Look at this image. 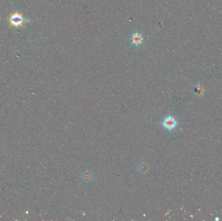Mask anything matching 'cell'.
<instances>
[{
    "mask_svg": "<svg viewBox=\"0 0 222 221\" xmlns=\"http://www.w3.org/2000/svg\"><path fill=\"white\" fill-rule=\"evenodd\" d=\"M194 93L198 95V96H203V94H204V89H203V88L202 86H198V87L195 88V89L194 90Z\"/></svg>",
    "mask_w": 222,
    "mask_h": 221,
    "instance_id": "4",
    "label": "cell"
},
{
    "mask_svg": "<svg viewBox=\"0 0 222 221\" xmlns=\"http://www.w3.org/2000/svg\"><path fill=\"white\" fill-rule=\"evenodd\" d=\"M177 124H178V122L176 120L174 117H173L172 116H168L164 119V120L162 121V124L166 129H167L169 131L173 130L174 128L177 126Z\"/></svg>",
    "mask_w": 222,
    "mask_h": 221,
    "instance_id": "2",
    "label": "cell"
},
{
    "mask_svg": "<svg viewBox=\"0 0 222 221\" xmlns=\"http://www.w3.org/2000/svg\"><path fill=\"white\" fill-rule=\"evenodd\" d=\"M142 36L138 34V33H136L132 36V43H135L136 45H139V44L142 43Z\"/></svg>",
    "mask_w": 222,
    "mask_h": 221,
    "instance_id": "3",
    "label": "cell"
},
{
    "mask_svg": "<svg viewBox=\"0 0 222 221\" xmlns=\"http://www.w3.org/2000/svg\"><path fill=\"white\" fill-rule=\"evenodd\" d=\"M24 13H20L15 11L13 13H10L9 14V16L7 18V21H9V25L8 27L9 28L10 27H22V28H25V24L30 22L31 20L29 19H26L24 17Z\"/></svg>",
    "mask_w": 222,
    "mask_h": 221,
    "instance_id": "1",
    "label": "cell"
}]
</instances>
